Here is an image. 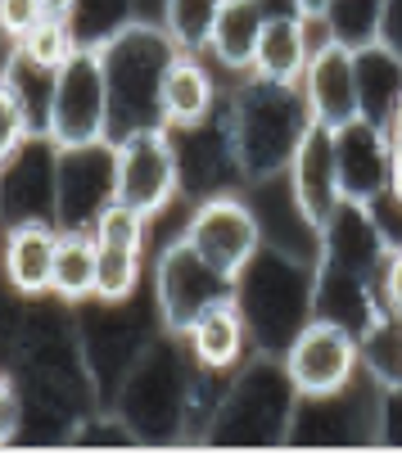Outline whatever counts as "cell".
Listing matches in <instances>:
<instances>
[{"instance_id": "6da1fadb", "label": "cell", "mask_w": 402, "mask_h": 456, "mask_svg": "<svg viewBox=\"0 0 402 456\" xmlns=\"http://www.w3.org/2000/svg\"><path fill=\"white\" fill-rule=\"evenodd\" d=\"M226 150L244 185L281 181L290 172L294 150L303 145L312 113L303 104V91L290 82H267L258 73H244L226 104Z\"/></svg>"}, {"instance_id": "7a4b0ae2", "label": "cell", "mask_w": 402, "mask_h": 456, "mask_svg": "<svg viewBox=\"0 0 402 456\" xmlns=\"http://www.w3.org/2000/svg\"><path fill=\"white\" fill-rule=\"evenodd\" d=\"M100 54H104V82H109V141L141 132V126H163L159 86L168 63L176 59V45L163 32V23L136 19Z\"/></svg>"}, {"instance_id": "3957f363", "label": "cell", "mask_w": 402, "mask_h": 456, "mask_svg": "<svg viewBox=\"0 0 402 456\" xmlns=\"http://www.w3.org/2000/svg\"><path fill=\"white\" fill-rule=\"evenodd\" d=\"M281 366L294 384L299 403L344 398L353 388V379L362 375V335L340 316L312 312L294 330V339L285 344Z\"/></svg>"}, {"instance_id": "277c9868", "label": "cell", "mask_w": 402, "mask_h": 456, "mask_svg": "<svg viewBox=\"0 0 402 456\" xmlns=\"http://www.w3.org/2000/svg\"><path fill=\"white\" fill-rule=\"evenodd\" d=\"M45 141L54 150H86L109 141V82L104 54L78 45L54 69L50 109H45Z\"/></svg>"}, {"instance_id": "5b68a950", "label": "cell", "mask_w": 402, "mask_h": 456, "mask_svg": "<svg viewBox=\"0 0 402 456\" xmlns=\"http://www.w3.org/2000/svg\"><path fill=\"white\" fill-rule=\"evenodd\" d=\"M181 194V145L168 126H141L113 141V200L150 222Z\"/></svg>"}, {"instance_id": "8992f818", "label": "cell", "mask_w": 402, "mask_h": 456, "mask_svg": "<svg viewBox=\"0 0 402 456\" xmlns=\"http://www.w3.org/2000/svg\"><path fill=\"white\" fill-rule=\"evenodd\" d=\"M185 244L204 257V263L222 276V281H240L244 267L262 253L267 244V231H262V217L249 200L240 194H209L190 208V222H185Z\"/></svg>"}, {"instance_id": "52a82bcc", "label": "cell", "mask_w": 402, "mask_h": 456, "mask_svg": "<svg viewBox=\"0 0 402 456\" xmlns=\"http://www.w3.org/2000/svg\"><path fill=\"white\" fill-rule=\"evenodd\" d=\"M231 294H235V285L222 281L204 257L185 244V235L163 244V253L154 257V307H159L163 335H185L213 303H222Z\"/></svg>"}, {"instance_id": "ba28073f", "label": "cell", "mask_w": 402, "mask_h": 456, "mask_svg": "<svg viewBox=\"0 0 402 456\" xmlns=\"http://www.w3.org/2000/svg\"><path fill=\"white\" fill-rule=\"evenodd\" d=\"M113 204V141L86 150H59L54 163V226L91 231L95 217Z\"/></svg>"}, {"instance_id": "9c48e42d", "label": "cell", "mask_w": 402, "mask_h": 456, "mask_svg": "<svg viewBox=\"0 0 402 456\" xmlns=\"http://www.w3.org/2000/svg\"><path fill=\"white\" fill-rule=\"evenodd\" d=\"M303 104L316 126H340L362 118V82H357V45L353 41H334L308 59V69L299 77Z\"/></svg>"}, {"instance_id": "30bf717a", "label": "cell", "mask_w": 402, "mask_h": 456, "mask_svg": "<svg viewBox=\"0 0 402 456\" xmlns=\"http://www.w3.org/2000/svg\"><path fill=\"white\" fill-rule=\"evenodd\" d=\"M290 194L299 213L308 217V226L325 231V222L344 208V185H340V159H334V132L330 126H308L303 145L290 159Z\"/></svg>"}, {"instance_id": "8fae6325", "label": "cell", "mask_w": 402, "mask_h": 456, "mask_svg": "<svg viewBox=\"0 0 402 456\" xmlns=\"http://www.w3.org/2000/svg\"><path fill=\"white\" fill-rule=\"evenodd\" d=\"M389 132L371 118H357L334 132V159H340V185L349 204H375L389 190Z\"/></svg>"}, {"instance_id": "7c38bea8", "label": "cell", "mask_w": 402, "mask_h": 456, "mask_svg": "<svg viewBox=\"0 0 402 456\" xmlns=\"http://www.w3.org/2000/svg\"><path fill=\"white\" fill-rule=\"evenodd\" d=\"M54 248H59V226L54 222H10L0 240V276L19 298H50L54 281Z\"/></svg>"}, {"instance_id": "4fadbf2b", "label": "cell", "mask_w": 402, "mask_h": 456, "mask_svg": "<svg viewBox=\"0 0 402 456\" xmlns=\"http://www.w3.org/2000/svg\"><path fill=\"white\" fill-rule=\"evenodd\" d=\"M217 109V77L199 54L176 50V59L168 63L163 86H159V113L168 132H194L204 126Z\"/></svg>"}, {"instance_id": "5bb4252c", "label": "cell", "mask_w": 402, "mask_h": 456, "mask_svg": "<svg viewBox=\"0 0 402 456\" xmlns=\"http://www.w3.org/2000/svg\"><path fill=\"white\" fill-rule=\"evenodd\" d=\"M181 339H185V348H190L194 366L217 370V375L235 370V366L244 362L249 344H253L249 321H244V312H240L235 294H231V298H222V303H213V307H209L204 316H199Z\"/></svg>"}, {"instance_id": "9a60e30c", "label": "cell", "mask_w": 402, "mask_h": 456, "mask_svg": "<svg viewBox=\"0 0 402 456\" xmlns=\"http://www.w3.org/2000/svg\"><path fill=\"white\" fill-rule=\"evenodd\" d=\"M308 59H312V50H308V37H303V19L294 10H267L258 54H253V73L267 77V82L299 86Z\"/></svg>"}, {"instance_id": "2e32d148", "label": "cell", "mask_w": 402, "mask_h": 456, "mask_svg": "<svg viewBox=\"0 0 402 456\" xmlns=\"http://www.w3.org/2000/svg\"><path fill=\"white\" fill-rule=\"evenodd\" d=\"M262 23H267V0H226V10L213 28V41H209V54L226 73H253Z\"/></svg>"}, {"instance_id": "e0dca14e", "label": "cell", "mask_w": 402, "mask_h": 456, "mask_svg": "<svg viewBox=\"0 0 402 456\" xmlns=\"http://www.w3.org/2000/svg\"><path fill=\"white\" fill-rule=\"evenodd\" d=\"M50 298L63 307H82L86 298H95V235L91 231H59Z\"/></svg>"}, {"instance_id": "ac0fdd59", "label": "cell", "mask_w": 402, "mask_h": 456, "mask_svg": "<svg viewBox=\"0 0 402 456\" xmlns=\"http://www.w3.org/2000/svg\"><path fill=\"white\" fill-rule=\"evenodd\" d=\"M357 335H362V370L389 394H402V316L380 312Z\"/></svg>"}, {"instance_id": "d6986e66", "label": "cell", "mask_w": 402, "mask_h": 456, "mask_svg": "<svg viewBox=\"0 0 402 456\" xmlns=\"http://www.w3.org/2000/svg\"><path fill=\"white\" fill-rule=\"evenodd\" d=\"M226 10V0H163V32L172 37L176 50L185 54H204L209 41H213V28Z\"/></svg>"}, {"instance_id": "ffe728a7", "label": "cell", "mask_w": 402, "mask_h": 456, "mask_svg": "<svg viewBox=\"0 0 402 456\" xmlns=\"http://www.w3.org/2000/svg\"><path fill=\"white\" fill-rule=\"evenodd\" d=\"M141 276H145V253L95 244V303L127 307L141 289Z\"/></svg>"}, {"instance_id": "44dd1931", "label": "cell", "mask_w": 402, "mask_h": 456, "mask_svg": "<svg viewBox=\"0 0 402 456\" xmlns=\"http://www.w3.org/2000/svg\"><path fill=\"white\" fill-rule=\"evenodd\" d=\"M136 0H78L69 23L78 32V45H91V50H104L118 32H127L136 23Z\"/></svg>"}, {"instance_id": "7402d4cb", "label": "cell", "mask_w": 402, "mask_h": 456, "mask_svg": "<svg viewBox=\"0 0 402 456\" xmlns=\"http://www.w3.org/2000/svg\"><path fill=\"white\" fill-rule=\"evenodd\" d=\"M19 50H23L32 63H41V69H59V63L78 50V32H73V23H69V19L45 14V19H41V23L19 41Z\"/></svg>"}, {"instance_id": "603a6c76", "label": "cell", "mask_w": 402, "mask_h": 456, "mask_svg": "<svg viewBox=\"0 0 402 456\" xmlns=\"http://www.w3.org/2000/svg\"><path fill=\"white\" fill-rule=\"evenodd\" d=\"M145 231H150V217L145 213H136L131 204H104V213L95 217V226H91V235H95V244H113V248H136V253H145Z\"/></svg>"}, {"instance_id": "cb8c5ba5", "label": "cell", "mask_w": 402, "mask_h": 456, "mask_svg": "<svg viewBox=\"0 0 402 456\" xmlns=\"http://www.w3.org/2000/svg\"><path fill=\"white\" fill-rule=\"evenodd\" d=\"M37 132H32V118H28V109L19 104V95H14V86L0 77V167H5L28 141H32Z\"/></svg>"}, {"instance_id": "d4e9b609", "label": "cell", "mask_w": 402, "mask_h": 456, "mask_svg": "<svg viewBox=\"0 0 402 456\" xmlns=\"http://www.w3.org/2000/svg\"><path fill=\"white\" fill-rule=\"evenodd\" d=\"M28 425V407H23V388L10 370H0V447H10L23 438Z\"/></svg>"}, {"instance_id": "484cf974", "label": "cell", "mask_w": 402, "mask_h": 456, "mask_svg": "<svg viewBox=\"0 0 402 456\" xmlns=\"http://www.w3.org/2000/svg\"><path fill=\"white\" fill-rule=\"evenodd\" d=\"M41 19H45L41 0H0V41L19 45Z\"/></svg>"}, {"instance_id": "4316f807", "label": "cell", "mask_w": 402, "mask_h": 456, "mask_svg": "<svg viewBox=\"0 0 402 456\" xmlns=\"http://www.w3.org/2000/svg\"><path fill=\"white\" fill-rule=\"evenodd\" d=\"M380 303L384 312L402 316V244L384 248V263H380Z\"/></svg>"}, {"instance_id": "83f0119b", "label": "cell", "mask_w": 402, "mask_h": 456, "mask_svg": "<svg viewBox=\"0 0 402 456\" xmlns=\"http://www.w3.org/2000/svg\"><path fill=\"white\" fill-rule=\"evenodd\" d=\"M398 63H402V0H380V10H375V37Z\"/></svg>"}, {"instance_id": "f1b7e54d", "label": "cell", "mask_w": 402, "mask_h": 456, "mask_svg": "<svg viewBox=\"0 0 402 456\" xmlns=\"http://www.w3.org/2000/svg\"><path fill=\"white\" fill-rule=\"evenodd\" d=\"M389 145H393V150H389V190H384V194H389L393 204H402V141L389 136Z\"/></svg>"}, {"instance_id": "f546056e", "label": "cell", "mask_w": 402, "mask_h": 456, "mask_svg": "<svg viewBox=\"0 0 402 456\" xmlns=\"http://www.w3.org/2000/svg\"><path fill=\"white\" fill-rule=\"evenodd\" d=\"M290 10L294 14H330L334 0H290Z\"/></svg>"}, {"instance_id": "4dcf8cb0", "label": "cell", "mask_w": 402, "mask_h": 456, "mask_svg": "<svg viewBox=\"0 0 402 456\" xmlns=\"http://www.w3.org/2000/svg\"><path fill=\"white\" fill-rule=\"evenodd\" d=\"M73 5H78V0H41V10H45V14H54V19H69V14H73Z\"/></svg>"}, {"instance_id": "1f68e13d", "label": "cell", "mask_w": 402, "mask_h": 456, "mask_svg": "<svg viewBox=\"0 0 402 456\" xmlns=\"http://www.w3.org/2000/svg\"><path fill=\"white\" fill-rule=\"evenodd\" d=\"M384 132L393 136V141H402V95H398V104H393V118H389V126Z\"/></svg>"}]
</instances>
